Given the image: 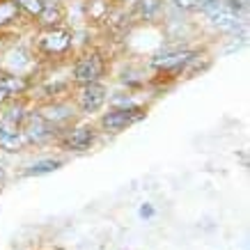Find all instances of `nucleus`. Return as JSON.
Returning <instances> with one entry per match:
<instances>
[{"label": "nucleus", "mask_w": 250, "mask_h": 250, "mask_svg": "<svg viewBox=\"0 0 250 250\" xmlns=\"http://www.w3.org/2000/svg\"><path fill=\"white\" fill-rule=\"evenodd\" d=\"M197 58H200L197 51H190V48H166V51L154 55L149 64L159 71H166V74H182Z\"/></svg>", "instance_id": "1"}, {"label": "nucleus", "mask_w": 250, "mask_h": 250, "mask_svg": "<svg viewBox=\"0 0 250 250\" xmlns=\"http://www.w3.org/2000/svg\"><path fill=\"white\" fill-rule=\"evenodd\" d=\"M104 71H106V62H104L101 53L90 51V53H83L81 58H76L74 67H71V81L76 85L97 83V81H101Z\"/></svg>", "instance_id": "2"}, {"label": "nucleus", "mask_w": 250, "mask_h": 250, "mask_svg": "<svg viewBox=\"0 0 250 250\" xmlns=\"http://www.w3.org/2000/svg\"><path fill=\"white\" fill-rule=\"evenodd\" d=\"M71 44H74V35L71 30L62 28V25H55V28H44V32L39 35L37 46L39 51L51 58H58V55H67L71 51Z\"/></svg>", "instance_id": "3"}, {"label": "nucleus", "mask_w": 250, "mask_h": 250, "mask_svg": "<svg viewBox=\"0 0 250 250\" xmlns=\"http://www.w3.org/2000/svg\"><path fill=\"white\" fill-rule=\"evenodd\" d=\"M145 117V108L140 106H122V108H113V110H108V113L101 115V120H99V124H101V129L104 131H110V133H120V131H124L126 126H131V124H136V122H140Z\"/></svg>", "instance_id": "4"}, {"label": "nucleus", "mask_w": 250, "mask_h": 250, "mask_svg": "<svg viewBox=\"0 0 250 250\" xmlns=\"http://www.w3.org/2000/svg\"><path fill=\"white\" fill-rule=\"evenodd\" d=\"M19 129H21L25 143L42 145V143H48V140L55 136L58 126L48 124L37 110H28V115H25V120H23V124L19 126Z\"/></svg>", "instance_id": "5"}, {"label": "nucleus", "mask_w": 250, "mask_h": 250, "mask_svg": "<svg viewBox=\"0 0 250 250\" xmlns=\"http://www.w3.org/2000/svg\"><path fill=\"white\" fill-rule=\"evenodd\" d=\"M108 101V90L104 83H85V85H78V94H76V104L81 108V113L85 115H92V113H99L104 104Z\"/></svg>", "instance_id": "6"}, {"label": "nucleus", "mask_w": 250, "mask_h": 250, "mask_svg": "<svg viewBox=\"0 0 250 250\" xmlns=\"http://www.w3.org/2000/svg\"><path fill=\"white\" fill-rule=\"evenodd\" d=\"M97 140V131L92 126H74V129L67 131V136L62 140L64 149L69 152H87Z\"/></svg>", "instance_id": "7"}, {"label": "nucleus", "mask_w": 250, "mask_h": 250, "mask_svg": "<svg viewBox=\"0 0 250 250\" xmlns=\"http://www.w3.org/2000/svg\"><path fill=\"white\" fill-rule=\"evenodd\" d=\"M0 87L7 90V94L12 99H19L21 94L32 87V81L23 74H14V71H0Z\"/></svg>", "instance_id": "8"}, {"label": "nucleus", "mask_w": 250, "mask_h": 250, "mask_svg": "<svg viewBox=\"0 0 250 250\" xmlns=\"http://www.w3.org/2000/svg\"><path fill=\"white\" fill-rule=\"evenodd\" d=\"M42 117H44L48 124H53V126H62V124H67L71 117H74V110L69 104H62V101H53V104H46L37 110Z\"/></svg>", "instance_id": "9"}, {"label": "nucleus", "mask_w": 250, "mask_h": 250, "mask_svg": "<svg viewBox=\"0 0 250 250\" xmlns=\"http://www.w3.org/2000/svg\"><path fill=\"white\" fill-rule=\"evenodd\" d=\"M25 145L28 143H25L21 129H16V126H9V124H5V122H0V149H2V152L16 154V152H21Z\"/></svg>", "instance_id": "10"}, {"label": "nucleus", "mask_w": 250, "mask_h": 250, "mask_svg": "<svg viewBox=\"0 0 250 250\" xmlns=\"http://www.w3.org/2000/svg\"><path fill=\"white\" fill-rule=\"evenodd\" d=\"M37 21L42 28H55L64 21V9L58 0H44V9L39 12Z\"/></svg>", "instance_id": "11"}, {"label": "nucleus", "mask_w": 250, "mask_h": 250, "mask_svg": "<svg viewBox=\"0 0 250 250\" xmlns=\"http://www.w3.org/2000/svg\"><path fill=\"white\" fill-rule=\"evenodd\" d=\"M25 115H28V108L23 104L21 99H12L9 104L2 106V115H0V122H5L9 126H21L23 120H25Z\"/></svg>", "instance_id": "12"}, {"label": "nucleus", "mask_w": 250, "mask_h": 250, "mask_svg": "<svg viewBox=\"0 0 250 250\" xmlns=\"http://www.w3.org/2000/svg\"><path fill=\"white\" fill-rule=\"evenodd\" d=\"M32 64V55L25 48H12L7 53V67L14 74H23V69H28Z\"/></svg>", "instance_id": "13"}, {"label": "nucleus", "mask_w": 250, "mask_h": 250, "mask_svg": "<svg viewBox=\"0 0 250 250\" xmlns=\"http://www.w3.org/2000/svg\"><path fill=\"white\" fill-rule=\"evenodd\" d=\"M21 19V9L14 0H0V28H7Z\"/></svg>", "instance_id": "14"}, {"label": "nucleus", "mask_w": 250, "mask_h": 250, "mask_svg": "<svg viewBox=\"0 0 250 250\" xmlns=\"http://www.w3.org/2000/svg\"><path fill=\"white\" fill-rule=\"evenodd\" d=\"M58 167H62V161L60 159H42V161H35L28 170H25V177H42V174H51L55 172Z\"/></svg>", "instance_id": "15"}, {"label": "nucleus", "mask_w": 250, "mask_h": 250, "mask_svg": "<svg viewBox=\"0 0 250 250\" xmlns=\"http://www.w3.org/2000/svg\"><path fill=\"white\" fill-rule=\"evenodd\" d=\"M161 2L163 0H136V12L143 21H154L161 12Z\"/></svg>", "instance_id": "16"}, {"label": "nucleus", "mask_w": 250, "mask_h": 250, "mask_svg": "<svg viewBox=\"0 0 250 250\" xmlns=\"http://www.w3.org/2000/svg\"><path fill=\"white\" fill-rule=\"evenodd\" d=\"M14 2L19 5L21 12H25V14L32 16V19H37L39 12L44 9V0H14Z\"/></svg>", "instance_id": "17"}, {"label": "nucleus", "mask_w": 250, "mask_h": 250, "mask_svg": "<svg viewBox=\"0 0 250 250\" xmlns=\"http://www.w3.org/2000/svg\"><path fill=\"white\" fill-rule=\"evenodd\" d=\"M172 2H174V7L184 9V12H195L202 5V0H172Z\"/></svg>", "instance_id": "18"}, {"label": "nucleus", "mask_w": 250, "mask_h": 250, "mask_svg": "<svg viewBox=\"0 0 250 250\" xmlns=\"http://www.w3.org/2000/svg\"><path fill=\"white\" fill-rule=\"evenodd\" d=\"M9 101H12V97L7 94V90H2V87H0V108L5 106V104H9Z\"/></svg>", "instance_id": "19"}, {"label": "nucleus", "mask_w": 250, "mask_h": 250, "mask_svg": "<svg viewBox=\"0 0 250 250\" xmlns=\"http://www.w3.org/2000/svg\"><path fill=\"white\" fill-rule=\"evenodd\" d=\"M152 207H143V209H140V216H147V218H149V216H152Z\"/></svg>", "instance_id": "20"}]
</instances>
